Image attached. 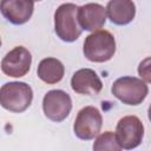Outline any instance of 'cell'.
Wrapping results in <instances>:
<instances>
[{"instance_id": "2", "label": "cell", "mask_w": 151, "mask_h": 151, "mask_svg": "<svg viewBox=\"0 0 151 151\" xmlns=\"http://www.w3.org/2000/svg\"><path fill=\"white\" fill-rule=\"evenodd\" d=\"M54 31L65 42L76 41L83 28L78 21V6L72 2L61 4L54 12Z\"/></svg>"}, {"instance_id": "9", "label": "cell", "mask_w": 151, "mask_h": 151, "mask_svg": "<svg viewBox=\"0 0 151 151\" xmlns=\"http://www.w3.org/2000/svg\"><path fill=\"white\" fill-rule=\"evenodd\" d=\"M34 11L33 0H0V12L13 25L26 24Z\"/></svg>"}, {"instance_id": "17", "label": "cell", "mask_w": 151, "mask_h": 151, "mask_svg": "<svg viewBox=\"0 0 151 151\" xmlns=\"http://www.w3.org/2000/svg\"><path fill=\"white\" fill-rule=\"evenodd\" d=\"M0 46H1V39H0Z\"/></svg>"}, {"instance_id": "12", "label": "cell", "mask_w": 151, "mask_h": 151, "mask_svg": "<svg viewBox=\"0 0 151 151\" xmlns=\"http://www.w3.org/2000/svg\"><path fill=\"white\" fill-rule=\"evenodd\" d=\"M105 11L112 24L125 26L134 19L136 5L132 0H110Z\"/></svg>"}, {"instance_id": "8", "label": "cell", "mask_w": 151, "mask_h": 151, "mask_svg": "<svg viewBox=\"0 0 151 151\" xmlns=\"http://www.w3.org/2000/svg\"><path fill=\"white\" fill-rule=\"evenodd\" d=\"M32 55L24 46H17L11 50L1 60V71L7 77L21 78L31 68Z\"/></svg>"}, {"instance_id": "14", "label": "cell", "mask_w": 151, "mask_h": 151, "mask_svg": "<svg viewBox=\"0 0 151 151\" xmlns=\"http://www.w3.org/2000/svg\"><path fill=\"white\" fill-rule=\"evenodd\" d=\"M93 150L96 151H119L122 147L119 146L116 134L112 131H106L97 137V139L93 143Z\"/></svg>"}, {"instance_id": "6", "label": "cell", "mask_w": 151, "mask_h": 151, "mask_svg": "<svg viewBox=\"0 0 151 151\" xmlns=\"http://www.w3.org/2000/svg\"><path fill=\"white\" fill-rule=\"evenodd\" d=\"M103 125V117L94 106L83 107L74 120L73 132L81 140H91L97 137Z\"/></svg>"}, {"instance_id": "16", "label": "cell", "mask_w": 151, "mask_h": 151, "mask_svg": "<svg viewBox=\"0 0 151 151\" xmlns=\"http://www.w3.org/2000/svg\"><path fill=\"white\" fill-rule=\"evenodd\" d=\"M33 1H41V0H33Z\"/></svg>"}, {"instance_id": "10", "label": "cell", "mask_w": 151, "mask_h": 151, "mask_svg": "<svg viewBox=\"0 0 151 151\" xmlns=\"http://www.w3.org/2000/svg\"><path fill=\"white\" fill-rule=\"evenodd\" d=\"M71 87L78 94L96 96L103 88V83L97 72L91 68H80L71 78Z\"/></svg>"}, {"instance_id": "13", "label": "cell", "mask_w": 151, "mask_h": 151, "mask_svg": "<svg viewBox=\"0 0 151 151\" xmlns=\"http://www.w3.org/2000/svg\"><path fill=\"white\" fill-rule=\"evenodd\" d=\"M65 67L63 63L57 58H45L42 59L37 68V74L40 80L46 84H57L64 78Z\"/></svg>"}, {"instance_id": "4", "label": "cell", "mask_w": 151, "mask_h": 151, "mask_svg": "<svg viewBox=\"0 0 151 151\" xmlns=\"http://www.w3.org/2000/svg\"><path fill=\"white\" fill-rule=\"evenodd\" d=\"M111 92L123 104L139 105L145 100L149 93V87L147 83L140 78L120 77L113 81Z\"/></svg>"}, {"instance_id": "7", "label": "cell", "mask_w": 151, "mask_h": 151, "mask_svg": "<svg viewBox=\"0 0 151 151\" xmlns=\"http://www.w3.org/2000/svg\"><path fill=\"white\" fill-rule=\"evenodd\" d=\"M42 110L50 120L60 123L68 117L72 110V99L63 90H51L44 96Z\"/></svg>"}, {"instance_id": "11", "label": "cell", "mask_w": 151, "mask_h": 151, "mask_svg": "<svg viewBox=\"0 0 151 151\" xmlns=\"http://www.w3.org/2000/svg\"><path fill=\"white\" fill-rule=\"evenodd\" d=\"M105 7L100 4L90 2L78 7V21L83 29L94 32L100 29L106 22Z\"/></svg>"}, {"instance_id": "3", "label": "cell", "mask_w": 151, "mask_h": 151, "mask_svg": "<svg viewBox=\"0 0 151 151\" xmlns=\"http://www.w3.org/2000/svg\"><path fill=\"white\" fill-rule=\"evenodd\" d=\"M84 55L93 63L109 61L116 53V40L112 33L105 29H98L85 38Z\"/></svg>"}, {"instance_id": "15", "label": "cell", "mask_w": 151, "mask_h": 151, "mask_svg": "<svg viewBox=\"0 0 151 151\" xmlns=\"http://www.w3.org/2000/svg\"><path fill=\"white\" fill-rule=\"evenodd\" d=\"M138 73L145 83H150V80H151V78H150V58H146L144 61H142L139 64Z\"/></svg>"}, {"instance_id": "5", "label": "cell", "mask_w": 151, "mask_h": 151, "mask_svg": "<svg viewBox=\"0 0 151 151\" xmlns=\"http://www.w3.org/2000/svg\"><path fill=\"white\" fill-rule=\"evenodd\" d=\"M114 134L122 149L132 150L143 140L144 125L137 116H125L118 120Z\"/></svg>"}, {"instance_id": "1", "label": "cell", "mask_w": 151, "mask_h": 151, "mask_svg": "<svg viewBox=\"0 0 151 151\" xmlns=\"http://www.w3.org/2000/svg\"><path fill=\"white\" fill-rule=\"evenodd\" d=\"M33 100L32 87L24 81H9L0 87V105L14 113L26 111Z\"/></svg>"}]
</instances>
